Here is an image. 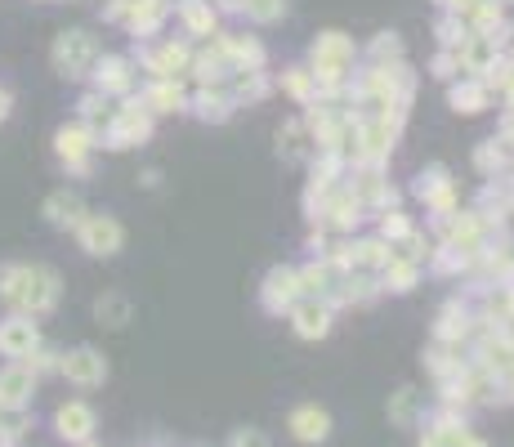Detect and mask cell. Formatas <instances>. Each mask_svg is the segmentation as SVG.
<instances>
[{
    "label": "cell",
    "instance_id": "obj_1",
    "mask_svg": "<svg viewBox=\"0 0 514 447\" xmlns=\"http://www.w3.org/2000/svg\"><path fill=\"white\" fill-rule=\"evenodd\" d=\"M354 59H358V50L345 32H322L309 50V72L318 81V94H345Z\"/></svg>",
    "mask_w": 514,
    "mask_h": 447
},
{
    "label": "cell",
    "instance_id": "obj_2",
    "mask_svg": "<svg viewBox=\"0 0 514 447\" xmlns=\"http://www.w3.org/2000/svg\"><path fill=\"white\" fill-rule=\"evenodd\" d=\"M148 135H152V112H148V103H144V99H126L117 112H112L108 130H103L99 139H103V148L121 152V148L144 144Z\"/></svg>",
    "mask_w": 514,
    "mask_h": 447
},
{
    "label": "cell",
    "instance_id": "obj_3",
    "mask_svg": "<svg viewBox=\"0 0 514 447\" xmlns=\"http://www.w3.org/2000/svg\"><path fill=\"white\" fill-rule=\"evenodd\" d=\"M76 242H81L85 255H94V260H112V255H121V246H126V228H121L117 215H81V224L72 228Z\"/></svg>",
    "mask_w": 514,
    "mask_h": 447
},
{
    "label": "cell",
    "instance_id": "obj_4",
    "mask_svg": "<svg viewBox=\"0 0 514 447\" xmlns=\"http://www.w3.org/2000/svg\"><path fill=\"white\" fill-rule=\"evenodd\" d=\"M50 59H54V72L59 76H85L94 68V59H99V45H94V36L90 32H81V27H72V32H63L59 41H54V50H50Z\"/></svg>",
    "mask_w": 514,
    "mask_h": 447
},
{
    "label": "cell",
    "instance_id": "obj_5",
    "mask_svg": "<svg viewBox=\"0 0 514 447\" xmlns=\"http://www.w3.org/2000/svg\"><path fill=\"white\" fill-rule=\"evenodd\" d=\"M398 126L403 117H380V121H358V166H380L398 144Z\"/></svg>",
    "mask_w": 514,
    "mask_h": 447
},
{
    "label": "cell",
    "instance_id": "obj_6",
    "mask_svg": "<svg viewBox=\"0 0 514 447\" xmlns=\"http://www.w3.org/2000/svg\"><path fill=\"white\" fill-rule=\"evenodd\" d=\"M94 148H99V144H94V130H85L81 121H76V126H63L59 135H54V152H59L63 170H72V175H90V170H94L90 152Z\"/></svg>",
    "mask_w": 514,
    "mask_h": 447
},
{
    "label": "cell",
    "instance_id": "obj_7",
    "mask_svg": "<svg viewBox=\"0 0 514 447\" xmlns=\"http://www.w3.org/2000/svg\"><path fill=\"white\" fill-rule=\"evenodd\" d=\"M36 349H41V327H36V318L9 313V318L0 322V354H5L9 363H18V358H32Z\"/></svg>",
    "mask_w": 514,
    "mask_h": 447
},
{
    "label": "cell",
    "instance_id": "obj_8",
    "mask_svg": "<svg viewBox=\"0 0 514 447\" xmlns=\"http://www.w3.org/2000/svg\"><path fill=\"white\" fill-rule=\"evenodd\" d=\"M139 63H144V72H152V81H179V76L193 68V50L184 41H166L139 54Z\"/></svg>",
    "mask_w": 514,
    "mask_h": 447
},
{
    "label": "cell",
    "instance_id": "obj_9",
    "mask_svg": "<svg viewBox=\"0 0 514 447\" xmlns=\"http://www.w3.org/2000/svg\"><path fill=\"white\" fill-rule=\"evenodd\" d=\"M59 372L68 376L72 385L94 389V385H103V380H108V363H103V354H99V349L81 345V349H68V354L59 358Z\"/></svg>",
    "mask_w": 514,
    "mask_h": 447
},
{
    "label": "cell",
    "instance_id": "obj_10",
    "mask_svg": "<svg viewBox=\"0 0 514 447\" xmlns=\"http://www.w3.org/2000/svg\"><path fill=\"white\" fill-rule=\"evenodd\" d=\"M331 300H318V296H300L291 304V327L300 340H322L331 331Z\"/></svg>",
    "mask_w": 514,
    "mask_h": 447
},
{
    "label": "cell",
    "instance_id": "obj_11",
    "mask_svg": "<svg viewBox=\"0 0 514 447\" xmlns=\"http://www.w3.org/2000/svg\"><path fill=\"white\" fill-rule=\"evenodd\" d=\"M63 287H59V273L50 264H32V282H27V300H23V313L27 318H45V313L59 304Z\"/></svg>",
    "mask_w": 514,
    "mask_h": 447
},
{
    "label": "cell",
    "instance_id": "obj_12",
    "mask_svg": "<svg viewBox=\"0 0 514 447\" xmlns=\"http://www.w3.org/2000/svg\"><path fill=\"white\" fill-rule=\"evenodd\" d=\"M363 211H367V206L358 202L349 188H336V193L327 197V206L318 211V224L327 228V233H354L358 220H363Z\"/></svg>",
    "mask_w": 514,
    "mask_h": 447
},
{
    "label": "cell",
    "instance_id": "obj_13",
    "mask_svg": "<svg viewBox=\"0 0 514 447\" xmlns=\"http://www.w3.org/2000/svg\"><path fill=\"white\" fill-rule=\"evenodd\" d=\"M32 389H36V372H32V363H9L5 372H0V412H23L27 407V398H32Z\"/></svg>",
    "mask_w": 514,
    "mask_h": 447
},
{
    "label": "cell",
    "instance_id": "obj_14",
    "mask_svg": "<svg viewBox=\"0 0 514 447\" xmlns=\"http://www.w3.org/2000/svg\"><path fill=\"white\" fill-rule=\"evenodd\" d=\"M94 90L99 94H130L135 90V59L126 54H108V59H94Z\"/></svg>",
    "mask_w": 514,
    "mask_h": 447
},
{
    "label": "cell",
    "instance_id": "obj_15",
    "mask_svg": "<svg viewBox=\"0 0 514 447\" xmlns=\"http://www.w3.org/2000/svg\"><path fill=\"white\" fill-rule=\"evenodd\" d=\"M416 197L430 206L434 215H452L456 211V184L443 166H430L421 179H416Z\"/></svg>",
    "mask_w": 514,
    "mask_h": 447
},
{
    "label": "cell",
    "instance_id": "obj_16",
    "mask_svg": "<svg viewBox=\"0 0 514 447\" xmlns=\"http://www.w3.org/2000/svg\"><path fill=\"white\" fill-rule=\"evenodd\" d=\"M295 300H300V278H295V269H269V278H264V287H260L264 313H291Z\"/></svg>",
    "mask_w": 514,
    "mask_h": 447
},
{
    "label": "cell",
    "instance_id": "obj_17",
    "mask_svg": "<svg viewBox=\"0 0 514 447\" xmlns=\"http://www.w3.org/2000/svg\"><path fill=\"white\" fill-rule=\"evenodd\" d=\"M166 18H170V0H135V9L126 18V32L135 41H152L166 27Z\"/></svg>",
    "mask_w": 514,
    "mask_h": 447
},
{
    "label": "cell",
    "instance_id": "obj_18",
    "mask_svg": "<svg viewBox=\"0 0 514 447\" xmlns=\"http://www.w3.org/2000/svg\"><path fill=\"white\" fill-rule=\"evenodd\" d=\"M295 278H300V296L331 300V296H336V287H340V278H345V273H340L331 260H313V264H304V269H295Z\"/></svg>",
    "mask_w": 514,
    "mask_h": 447
},
{
    "label": "cell",
    "instance_id": "obj_19",
    "mask_svg": "<svg viewBox=\"0 0 514 447\" xmlns=\"http://www.w3.org/2000/svg\"><path fill=\"white\" fill-rule=\"evenodd\" d=\"M54 430H59L68 443H90V434H94V407L90 403H63L59 412H54Z\"/></svg>",
    "mask_w": 514,
    "mask_h": 447
},
{
    "label": "cell",
    "instance_id": "obj_20",
    "mask_svg": "<svg viewBox=\"0 0 514 447\" xmlns=\"http://www.w3.org/2000/svg\"><path fill=\"white\" fill-rule=\"evenodd\" d=\"M179 23L188 36H220V9L211 0H184L179 5Z\"/></svg>",
    "mask_w": 514,
    "mask_h": 447
},
{
    "label": "cell",
    "instance_id": "obj_21",
    "mask_svg": "<svg viewBox=\"0 0 514 447\" xmlns=\"http://www.w3.org/2000/svg\"><path fill=\"white\" fill-rule=\"evenodd\" d=\"M188 108L202 121H228V112H233L237 103H233V94H228V85H202V90L188 99Z\"/></svg>",
    "mask_w": 514,
    "mask_h": 447
},
{
    "label": "cell",
    "instance_id": "obj_22",
    "mask_svg": "<svg viewBox=\"0 0 514 447\" xmlns=\"http://www.w3.org/2000/svg\"><path fill=\"white\" fill-rule=\"evenodd\" d=\"M291 434L300 443H322L331 434V416L322 412V407H313V403L309 407H295V412H291Z\"/></svg>",
    "mask_w": 514,
    "mask_h": 447
},
{
    "label": "cell",
    "instance_id": "obj_23",
    "mask_svg": "<svg viewBox=\"0 0 514 447\" xmlns=\"http://www.w3.org/2000/svg\"><path fill=\"white\" fill-rule=\"evenodd\" d=\"M144 103H148L152 117H170V112H184L188 108V94H184V85H179V81H152L148 94H144Z\"/></svg>",
    "mask_w": 514,
    "mask_h": 447
},
{
    "label": "cell",
    "instance_id": "obj_24",
    "mask_svg": "<svg viewBox=\"0 0 514 447\" xmlns=\"http://www.w3.org/2000/svg\"><path fill=\"white\" fill-rule=\"evenodd\" d=\"M447 99H452V108H456V112L474 117V112H483V108L492 103V90L479 81V76H461V81L452 85V94H447Z\"/></svg>",
    "mask_w": 514,
    "mask_h": 447
},
{
    "label": "cell",
    "instance_id": "obj_25",
    "mask_svg": "<svg viewBox=\"0 0 514 447\" xmlns=\"http://www.w3.org/2000/svg\"><path fill=\"white\" fill-rule=\"evenodd\" d=\"M27 282H32V264H5L0 269V300H5L9 313H23Z\"/></svg>",
    "mask_w": 514,
    "mask_h": 447
},
{
    "label": "cell",
    "instance_id": "obj_26",
    "mask_svg": "<svg viewBox=\"0 0 514 447\" xmlns=\"http://www.w3.org/2000/svg\"><path fill=\"white\" fill-rule=\"evenodd\" d=\"M85 215V202L76 193H68V188H59V193L45 197V220H50L54 228H76Z\"/></svg>",
    "mask_w": 514,
    "mask_h": 447
},
{
    "label": "cell",
    "instance_id": "obj_27",
    "mask_svg": "<svg viewBox=\"0 0 514 447\" xmlns=\"http://www.w3.org/2000/svg\"><path fill=\"white\" fill-rule=\"evenodd\" d=\"M220 45H224L228 63H233V72L237 68H264V45L255 41V36H228V32H220Z\"/></svg>",
    "mask_w": 514,
    "mask_h": 447
},
{
    "label": "cell",
    "instance_id": "obj_28",
    "mask_svg": "<svg viewBox=\"0 0 514 447\" xmlns=\"http://www.w3.org/2000/svg\"><path fill=\"white\" fill-rule=\"evenodd\" d=\"M416 278H421V264H416V260H403V255H394V260L380 269V291L407 296V291L416 287Z\"/></svg>",
    "mask_w": 514,
    "mask_h": 447
},
{
    "label": "cell",
    "instance_id": "obj_29",
    "mask_svg": "<svg viewBox=\"0 0 514 447\" xmlns=\"http://www.w3.org/2000/svg\"><path fill=\"white\" fill-rule=\"evenodd\" d=\"M228 94H233V103H260L269 94V76H264V68H237L228 81Z\"/></svg>",
    "mask_w": 514,
    "mask_h": 447
},
{
    "label": "cell",
    "instance_id": "obj_30",
    "mask_svg": "<svg viewBox=\"0 0 514 447\" xmlns=\"http://www.w3.org/2000/svg\"><path fill=\"white\" fill-rule=\"evenodd\" d=\"M309 148H313V130L304 126V121H282V130H278L282 161H304L309 157Z\"/></svg>",
    "mask_w": 514,
    "mask_h": 447
},
{
    "label": "cell",
    "instance_id": "obj_31",
    "mask_svg": "<svg viewBox=\"0 0 514 447\" xmlns=\"http://www.w3.org/2000/svg\"><path fill=\"white\" fill-rule=\"evenodd\" d=\"M76 112H81V126L85 130H94V139L108 130V121H112V103H108V94H99V90H90V94H81V103H76Z\"/></svg>",
    "mask_w": 514,
    "mask_h": 447
},
{
    "label": "cell",
    "instance_id": "obj_32",
    "mask_svg": "<svg viewBox=\"0 0 514 447\" xmlns=\"http://www.w3.org/2000/svg\"><path fill=\"white\" fill-rule=\"evenodd\" d=\"M94 318L103 322V327H126L130 318H135V304H130L126 296H121V291H103L99 300H94Z\"/></svg>",
    "mask_w": 514,
    "mask_h": 447
},
{
    "label": "cell",
    "instance_id": "obj_33",
    "mask_svg": "<svg viewBox=\"0 0 514 447\" xmlns=\"http://www.w3.org/2000/svg\"><path fill=\"white\" fill-rule=\"evenodd\" d=\"M470 331V313H465V304L461 300H452V304H443V313H439V327H434V336L439 340H452V345H461V336Z\"/></svg>",
    "mask_w": 514,
    "mask_h": 447
},
{
    "label": "cell",
    "instance_id": "obj_34",
    "mask_svg": "<svg viewBox=\"0 0 514 447\" xmlns=\"http://www.w3.org/2000/svg\"><path fill=\"white\" fill-rule=\"evenodd\" d=\"M354 251H358V269H385L394 260V246L385 237H363V242H354Z\"/></svg>",
    "mask_w": 514,
    "mask_h": 447
},
{
    "label": "cell",
    "instance_id": "obj_35",
    "mask_svg": "<svg viewBox=\"0 0 514 447\" xmlns=\"http://www.w3.org/2000/svg\"><path fill=\"white\" fill-rule=\"evenodd\" d=\"M282 90H287L295 103H313V99H318V81H313L309 68H287V72H282Z\"/></svg>",
    "mask_w": 514,
    "mask_h": 447
},
{
    "label": "cell",
    "instance_id": "obj_36",
    "mask_svg": "<svg viewBox=\"0 0 514 447\" xmlns=\"http://www.w3.org/2000/svg\"><path fill=\"white\" fill-rule=\"evenodd\" d=\"M237 14H246L251 23H278L287 14V0H237Z\"/></svg>",
    "mask_w": 514,
    "mask_h": 447
},
{
    "label": "cell",
    "instance_id": "obj_37",
    "mask_svg": "<svg viewBox=\"0 0 514 447\" xmlns=\"http://www.w3.org/2000/svg\"><path fill=\"white\" fill-rule=\"evenodd\" d=\"M506 157H510V152L501 148V139H488V144H483L479 152H474V166H479L488 179H497L501 170H506Z\"/></svg>",
    "mask_w": 514,
    "mask_h": 447
},
{
    "label": "cell",
    "instance_id": "obj_38",
    "mask_svg": "<svg viewBox=\"0 0 514 447\" xmlns=\"http://www.w3.org/2000/svg\"><path fill=\"white\" fill-rule=\"evenodd\" d=\"M367 54H371V63H403V41L394 32H380Z\"/></svg>",
    "mask_w": 514,
    "mask_h": 447
},
{
    "label": "cell",
    "instance_id": "obj_39",
    "mask_svg": "<svg viewBox=\"0 0 514 447\" xmlns=\"http://www.w3.org/2000/svg\"><path fill=\"white\" fill-rule=\"evenodd\" d=\"M407 233H412V220H407L403 211H380V237H385L389 246L403 242Z\"/></svg>",
    "mask_w": 514,
    "mask_h": 447
},
{
    "label": "cell",
    "instance_id": "obj_40",
    "mask_svg": "<svg viewBox=\"0 0 514 447\" xmlns=\"http://www.w3.org/2000/svg\"><path fill=\"white\" fill-rule=\"evenodd\" d=\"M412 416H416V389H398V394L389 398V421L412 425Z\"/></svg>",
    "mask_w": 514,
    "mask_h": 447
},
{
    "label": "cell",
    "instance_id": "obj_41",
    "mask_svg": "<svg viewBox=\"0 0 514 447\" xmlns=\"http://www.w3.org/2000/svg\"><path fill=\"white\" fill-rule=\"evenodd\" d=\"M465 264H474V255L456 251V246H439V255H434V273H456Z\"/></svg>",
    "mask_w": 514,
    "mask_h": 447
},
{
    "label": "cell",
    "instance_id": "obj_42",
    "mask_svg": "<svg viewBox=\"0 0 514 447\" xmlns=\"http://www.w3.org/2000/svg\"><path fill=\"white\" fill-rule=\"evenodd\" d=\"M456 72H461V59H456V50H443L439 59H434V76H439V81H452Z\"/></svg>",
    "mask_w": 514,
    "mask_h": 447
},
{
    "label": "cell",
    "instance_id": "obj_43",
    "mask_svg": "<svg viewBox=\"0 0 514 447\" xmlns=\"http://www.w3.org/2000/svg\"><path fill=\"white\" fill-rule=\"evenodd\" d=\"M59 358L63 354H50V349H36L32 354V372L41 376V372H59Z\"/></svg>",
    "mask_w": 514,
    "mask_h": 447
},
{
    "label": "cell",
    "instance_id": "obj_44",
    "mask_svg": "<svg viewBox=\"0 0 514 447\" xmlns=\"http://www.w3.org/2000/svg\"><path fill=\"white\" fill-rule=\"evenodd\" d=\"M228 447H269V439H264L260 430H237V434H233V443H228Z\"/></svg>",
    "mask_w": 514,
    "mask_h": 447
},
{
    "label": "cell",
    "instance_id": "obj_45",
    "mask_svg": "<svg viewBox=\"0 0 514 447\" xmlns=\"http://www.w3.org/2000/svg\"><path fill=\"white\" fill-rule=\"evenodd\" d=\"M443 5H447V14H470L479 0H443Z\"/></svg>",
    "mask_w": 514,
    "mask_h": 447
},
{
    "label": "cell",
    "instance_id": "obj_46",
    "mask_svg": "<svg viewBox=\"0 0 514 447\" xmlns=\"http://www.w3.org/2000/svg\"><path fill=\"white\" fill-rule=\"evenodd\" d=\"M5 117H9V94L0 90V121H5Z\"/></svg>",
    "mask_w": 514,
    "mask_h": 447
},
{
    "label": "cell",
    "instance_id": "obj_47",
    "mask_svg": "<svg viewBox=\"0 0 514 447\" xmlns=\"http://www.w3.org/2000/svg\"><path fill=\"white\" fill-rule=\"evenodd\" d=\"M421 447H439V439H434V434H425V439H421Z\"/></svg>",
    "mask_w": 514,
    "mask_h": 447
},
{
    "label": "cell",
    "instance_id": "obj_48",
    "mask_svg": "<svg viewBox=\"0 0 514 447\" xmlns=\"http://www.w3.org/2000/svg\"><path fill=\"white\" fill-rule=\"evenodd\" d=\"M81 447H94V443H81Z\"/></svg>",
    "mask_w": 514,
    "mask_h": 447
},
{
    "label": "cell",
    "instance_id": "obj_49",
    "mask_svg": "<svg viewBox=\"0 0 514 447\" xmlns=\"http://www.w3.org/2000/svg\"><path fill=\"white\" fill-rule=\"evenodd\" d=\"M0 421H5V416H0Z\"/></svg>",
    "mask_w": 514,
    "mask_h": 447
}]
</instances>
